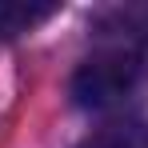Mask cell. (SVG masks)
I'll list each match as a JSON object with an SVG mask.
<instances>
[{"instance_id":"3","label":"cell","mask_w":148,"mask_h":148,"mask_svg":"<svg viewBox=\"0 0 148 148\" xmlns=\"http://www.w3.org/2000/svg\"><path fill=\"white\" fill-rule=\"evenodd\" d=\"M60 12L52 0H0V40H16Z\"/></svg>"},{"instance_id":"1","label":"cell","mask_w":148,"mask_h":148,"mask_svg":"<svg viewBox=\"0 0 148 148\" xmlns=\"http://www.w3.org/2000/svg\"><path fill=\"white\" fill-rule=\"evenodd\" d=\"M140 76H144V52L124 48V44H108V48L92 52L88 60H80L68 92H72V100L80 108L104 112V108L120 104L124 96H132Z\"/></svg>"},{"instance_id":"4","label":"cell","mask_w":148,"mask_h":148,"mask_svg":"<svg viewBox=\"0 0 148 148\" xmlns=\"http://www.w3.org/2000/svg\"><path fill=\"white\" fill-rule=\"evenodd\" d=\"M76 148H148L144 124H104L92 136H84Z\"/></svg>"},{"instance_id":"2","label":"cell","mask_w":148,"mask_h":148,"mask_svg":"<svg viewBox=\"0 0 148 148\" xmlns=\"http://www.w3.org/2000/svg\"><path fill=\"white\" fill-rule=\"evenodd\" d=\"M96 28L116 36L112 44L140 48V44H148V4H116V8H104L96 16Z\"/></svg>"}]
</instances>
